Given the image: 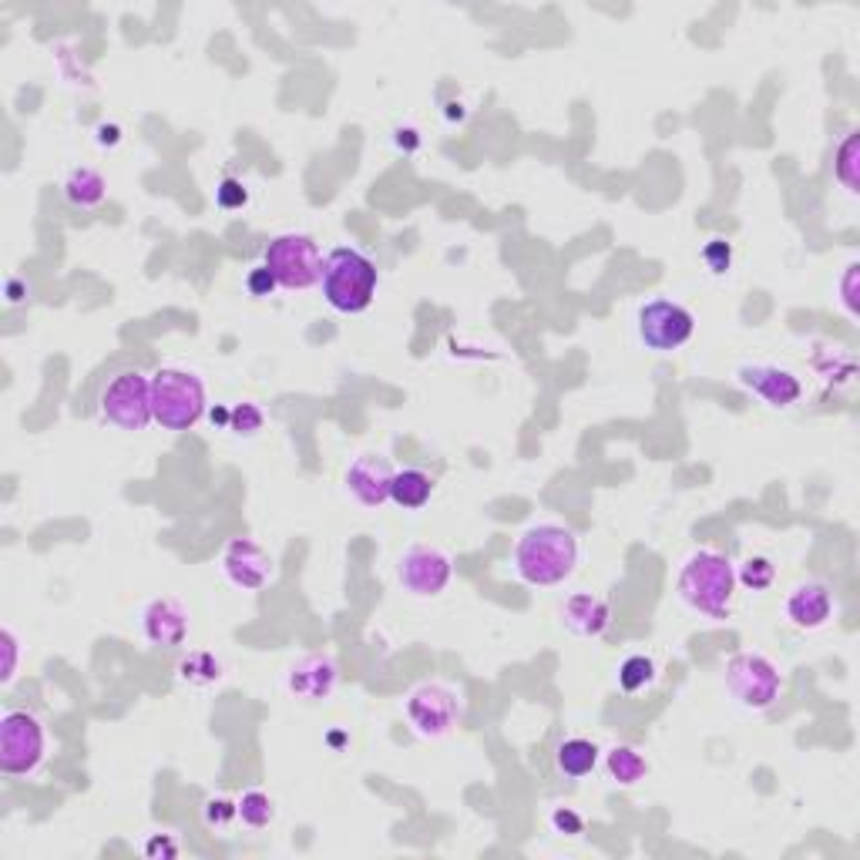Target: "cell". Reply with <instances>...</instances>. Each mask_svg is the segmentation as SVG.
Returning a JSON list of instances; mask_svg holds the SVG:
<instances>
[{"mask_svg":"<svg viewBox=\"0 0 860 860\" xmlns=\"http://www.w3.org/2000/svg\"><path fill=\"white\" fill-rule=\"evenodd\" d=\"M853 280H857V262H850L847 266V272H844V306H847V312H857V296H853Z\"/></svg>","mask_w":860,"mask_h":860,"instance_id":"obj_36","label":"cell"},{"mask_svg":"<svg viewBox=\"0 0 860 860\" xmlns=\"http://www.w3.org/2000/svg\"><path fill=\"white\" fill-rule=\"evenodd\" d=\"M736 380L750 390L753 397H760L766 407H794L800 397H803V383L797 373L784 370V367H773V364H747L739 367Z\"/></svg>","mask_w":860,"mask_h":860,"instance_id":"obj_13","label":"cell"},{"mask_svg":"<svg viewBox=\"0 0 860 860\" xmlns=\"http://www.w3.org/2000/svg\"><path fill=\"white\" fill-rule=\"evenodd\" d=\"M119 135H122L119 125H101V128H98V142H101V145H114V142H119Z\"/></svg>","mask_w":860,"mask_h":860,"instance_id":"obj_37","label":"cell"},{"mask_svg":"<svg viewBox=\"0 0 860 860\" xmlns=\"http://www.w3.org/2000/svg\"><path fill=\"white\" fill-rule=\"evenodd\" d=\"M787 622L800 632H820L827 629L834 618V595L824 581H800L790 589L784 602Z\"/></svg>","mask_w":860,"mask_h":860,"instance_id":"obj_15","label":"cell"},{"mask_svg":"<svg viewBox=\"0 0 860 860\" xmlns=\"http://www.w3.org/2000/svg\"><path fill=\"white\" fill-rule=\"evenodd\" d=\"M404 713L420 739H444L460 723V696L444 683H420L410 689Z\"/></svg>","mask_w":860,"mask_h":860,"instance_id":"obj_9","label":"cell"},{"mask_svg":"<svg viewBox=\"0 0 860 860\" xmlns=\"http://www.w3.org/2000/svg\"><path fill=\"white\" fill-rule=\"evenodd\" d=\"M48 736L45 723L27 710H11L0 720V773L30 776L45 763Z\"/></svg>","mask_w":860,"mask_h":860,"instance_id":"obj_7","label":"cell"},{"mask_svg":"<svg viewBox=\"0 0 860 860\" xmlns=\"http://www.w3.org/2000/svg\"><path fill=\"white\" fill-rule=\"evenodd\" d=\"M151 414L165 430H192L206 414V383L182 367H162L151 377Z\"/></svg>","mask_w":860,"mask_h":860,"instance_id":"obj_4","label":"cell"},{"mask_svg":"<svg viewBox=\"0 0 860 860\" xmlns=\"http://www.w3.org/2000/svg\"><path fill=\"white\" fill-rule=\"evenodd\" d=\"M336 683H340V666H336V659L327 652H309V655L296 659L286 673V689L303 702L330 699L336 692Z\"/></svg>","mask_w":860,"mask_h":860,"instance_id":"obj_14","label":"cell"},{"mask_svg":"<svg viewBox=\"0 0 860 860\" xmlns=\"http://www.w3.org/2000/svg\"><path fill=\"white\" fill-rule=\"evenodd\" d=\"M236 813H239V820H243L246 827L259 831V827H266L269 820H272L277 807H272L269 794H262V790H246V794L236 800Z\"/></svg>","mask_w":860,"mask_h":860,"instance_id":"obj_26","label":"cell"},{"mask_svg":"<svg viewBox=\"0 0 860 860\" xmlns=\"http://www.w3.org/2000/svg\"><path fill=\"white\" fill-rule=\"evenodd\" d=\"M773 578H776V568L763 555H750L736 568V585H742V589H750V592H766Z\"/></svg>","mask_w":860,"mask_h":860,"instance_id":"obj_27","label":"cell"},{"mask_svg":"<svg viewBox=\"0 0 860 860\" xmlns=\"http://www.w3.org/2000/svg\"><path fill=\"white\" fill-rule=\"evenodd\" d=\"M101 420L119 427V430H145L155 414H151V377L128 370L119 373L101 394Z\"/></svg>","mask_w":860,"mask_h":860,"instance_id":"obj_8","label":"cell"},{"mask_svg":"<svg viewBox=\"0 0 860 860\" xmlns=\"http://www.w3.org/2000/svg\"><path fill=\"white\" fill-rule=\"evenodd\" d=\"M390 481H394V467L383 454H360L346 467V491L364 507H380L390 501Z\"/></svg>","mask_w":860,"mask_h":860,"instance_id":"obj_16","label":"cell"},{"mask_svg":"<svg viewBox=\"0 0 860 860\" xmlns=\"http://www.w3.org/2000/svg\"><path fill=\"white\" fill-rule=\"evenodd\" d=\"M552 831L555 834H565V837H578L585 831V820L575 810L558 807V810H552Z\"/></svg>","mask_w":860,"mask_h":860,"instance_id":"obj_32","label":"cell"},{"mask_svg":"<svg viewBox=\"0 0 860 860\" xmlns=\"http://www.w3.org/2000/svg\"><path fill=\"white\" fill-rule=\"evenodd\" d=\"M175 853H179V847H175V840L165 837V834L151 837V840L145 844V857H175Z\"/></svg>","mask_w":860,"mask_h":860,"instance_id":"obj_35","label":"cell"},{"mask_svg":"<svg viewBox=\"0 0 860 860\" xmlns=\"http://www.w3.org/2000/svg\"><path fill=\"white\" fill-rule=\"evenodd\" d=\"M609 773H612V779H618L622 787H636L639 779L649 773V763L636 747H615L609 753Z\"/></svg>","mask_w":860,"mask_h":860,"instance_id":"obj_23","label":"cell"},{"mask_svg":"<svg viewBox=\"0 0 860 860\" xmlns=\"http://www.w3.org/2000/svg\"><path fill=\"white\" fill-rule=\"evenodd\" d=\"M434 494V478L417 471V467H404V471H394V481H390V501L404 512H417L423 507Z\"/></svg>","mask_w":860,"mask_h":860,"instance_id":"obj_19","label":"cell"},{"mask_svg":"<svg viewBox=\"0 0 860 860\" xmlns=\"http://www.w3.org/2000/svg\"><path fill=\"white\" fill-rule=\"evenodd\" d=\"M676 592L686 609L707 618H726L736 595V568L716 549H696L679 568Z\"/></svg>","mask_w":860,"mask_h":860,"instance_id":"obj_2","label":"cell"},{"mask_svg":"<svg viewBox=\"0 0 860 860\" xmlns=\"http://www.w3.org/2000/svg\"><path fill=\"white\" fill-rule=\"evenodd\" d=\"M726 692L733 696L736 707L750 713H766L784 692V676H779L776 662L763 652H736L726 662Z\"/></svg>","mask_w":860,"mask_h":860,"instance_id":"obj_5","label":"cell"},{"mask_svg":"<svg viewBox=\"0 0 860 860\" xmlns=\"http://www.w3.org/2000/svg\"><path fill=\"white\" fill-rule=\"evenodd\" d=\"M562 622H565V629L578 639H599L609 629L612 612H609L605 599H599L592 592H575L562 605Z\"/></svg>","mask_w":860,"mask_h":860,"instance_id":"obj_18","label":"cell"},{"mask_svg":"<svg viewBox=\"0 0 860 860\" xmlns=\"http://www.w3.org/2000/svg\"><path fill=\"white\" fill-rule=\"evenodd\" d=\"M857 165H860V135H857V132H850V135L840 142V148H837V162H834V172H837L840 185H844L850 195H857V192H860Z\"/></svg>","mask_w":860,"mask_h":860,"instance_id":"obj_24","label":"cell"},{"mask_svg":"<svg viewBox=\"0 0 860 860\" xmlns=\"http://www.w3.org/2000/svg\"><path fill=\"white\" fill-rule=\"evenodd\" d=\"M397 135H401V138H397V145H401V148H417V138H414L417 132H410V128H407V132H397Z\"/></svg>","mask_w":860,"mask_h":860,"instance_id":"obj_38","label":"cell"},{"mask_svg":"<svg viewBox=\"0 0 860 860\" xmlns=\"http://www.w3.org/2000/svg\"><path fill=\"white\" fill-rule=\"evenodd\" d=\"M216 202H219V209H229V212L243 209L249 202V188L239 179H222L216 188Z\"/></svg>","mask_w":860,"mask_h":860,"instance_id":"obj_29","label":"cell"},{"mask_svg":"<svg viewBox=\"0 0 860 860\" xmlns=\"http://www.w3.org/2000/svg\"><path fill=\"white\" fill-rule=\"evenodd\" d=\"M702 259H707L710 272H726L733 266V246L726 239H710L707 249H702Z\"/></svg>","mask_w":860,"mask_h":860,"instance_id":"obj_31","label":"cell"},{"mask_svg":"<svg viewBox=\"0 0 860 860\" xmlns=\"http://www.w3.org/2000/svg\"><path fill=\"white\" fill-rule=\"evenodd\" d=\"M105 195H108V182L95 169H74L64 179V199L71 206H77V209H95V206H101Z\"/></svg>","mask_w":860,"mask_h":860,"instance_id":"obj_21","label":"cell"},{"mask_svg":"<svg viewBox=\"0 0 860 860\" xmlns=\"http://www.w3.org/2000/svg\"><path fill=\"white\" fill-rule=\"evenodd\" d=\"M454 575V562L444 549L434 544H414L397 558V578L404 585V592L414 599H438Z\"/></svg>","mask_w":860,"mask_h":860,"instance_id":"obj_11","label":"cell"},{"mask_svg":"<svg viewBox=\"0 0 860 860\" xmlns=\"http://www.w3.org/2000/svg\"><path fill=\"white\" fill-rule=\"evenodd\" d=\"M229 430L232 434H239V438H253L262 430V410L256 404H239L236 410L229 414Z\"/></svg>","mask_w":860,"mask_h":860,"instance_id":"obj_28","label":"cell"},{"mask_svg":"<svg viewBox=\"0 0 860 860\" xmlns=\"http://www.w3.org/2000/svg\"><path fill=\"white\" fill-rule=\"evenodd\" d=\"M599 747L592 739H581V736H575V739H565L562 747H558V753H555V766H558V773L562 776H568V779H581V776H589L595 766H599Z\"/></svg>","mask_w":860,"mask_h":860,"instance_id":"obj_20","label":"cell"},{"mask_svg":"<svg viewBox=\"0 0 860 860\" xmlns=\"http://www.w3.org/2000/svg\"><path fill=\"white\" fill-rule=\"evenodd\" d=\"M179 679L188 686H212L222 679V662L212 652H188L179 662Z\"/></svg>","mask_w":860,"mask_h":860,"instance_id":"obj_22","label":"cell"},{"mask_svg":"<svg viewBox=\"0 0 860 860\" xmlns=\"http://www.w3.org/2000/svg\"><path fill=\"white\" fill-rule=\"evenodd\" d=\"M578 538L572 528L558 521L531 525L518 544H515V572L521 581L538 585V589H552L578 568Z\"/></svg>","mask_w":860,"mask_h":860,"instance_id":"obj_1","label":"cell"},{"mask_svg":"<svg viewBox=\"0 0 860 860\" xmlns=\"http://www.w3.org/2000/svg\"><path fill=\"white\" fill-rule=\"evenodd\" d=\"M380 286V272L360 249L340 246L323 259V296L336 312H364Z\"/></svg>","mask_w":860,"mask_h":860,"instance_id":"obj_3","label":"cell"},{"mask_svg":"<svg viewBox=\"0 0 860 860\" xmlns=\"http://www.w3.org/2000/svg\"><path fill=\"white\" fill-rule=\"evenodd\" d=\"M246 286H249L253 296H269L280 283L272 280V272H269L266 266H253V269H249V277H246Z\"/></svg>","mask_w":860,"mask_h":860,"instance_id":"obj_33","label":"cell"},{"mask_svg":"<svg viewBox=\"0 0 860 860\" xmlns=\"http://www.w3.org/2000/svg\"><path fill=\"white\" fill-rule=\"evenodd\" d=\"M222 575L243 592H259L272 578V555L253 538H232L222 552Z\"/></svg>","mask_w":860,"mask_h":860,"instance_id":"obj_12","label":"cell"},{"mask_svg":"<svg viewBox=\"0 0 860 860\" xmlns=\"http://www.w3.org/2000/svg\"><path fill=\"white\" fill-rule=\"evenodd\" d=\"M142 636L155 649H179L188 639V609L179 599H155L142 612Z\"/></svg>","mask_w":860,"mask_h":860,"instance_id":"obj_17","label":"cell"},{"mask_svg":"<svg viewBox=\"0 0 860 860\" xmlns=\"http://www.w3.org/2000/svg\"><path fill=\"white\" fill-rule=\"evenodd\" d=\"M262 266L272 272V280L283 290H293V293H303V290H312L317 283H323L320 246L309 236H303V232H283V236L272 239L266 246Z\"/></svg>","mask_w":860,"mask_h":860,"instance_id":"obj_6","label":"cell"},{"mask_svg":"<svg viewBox=\"0 0 860 860\" xmlns=\"http://www.w3.org/2000/svg\"><path fill=\"white\" fill-rule=\"evenodd\" d=\"M655 683V662L649 655H629L618 666V686L625 692H642Z\"/></svg>","mask_w":860,"mask_h":860,"instance_id":"obj_25","label":"cell"},{"mask_svg":"<svg viewBox=\"0 0 860 860\" xmlns=\"http://www.w3.org/2000/svg\"><path fill=\"white\" fill-rule=\"evenodd\" d=\"M232 816H239V813H236V803H232V800L219 797V800H209V803H206V820H209L212 827H225Z\"/></svg>","mask_w":860,"mask_h":860,"instance_id":"obj_34","label":"cell"},{"mask_svg":"<svg viewBox=\"0 0 860 860\" xmlns=\"http://www.w3.org/2000/svg\"><path fill=\"white\" fill-rule=\"evenodd\" d=\"M0 642H4V666H0V683L8 686L17 676V655H21V642H17V632L11 629V625L0 629Z\"/></svg>","mask_w":860,"mask_h":860,"instance_id":"obj_30","label":"cell"},{"mask_svg":"<svg viewBox=\"0 0 860 860\" xmlns=\"http://www.w3.org/2000/svg\"><path fill=\"white\" fill-rule=\"evenodd\" d=\"M639 340L655 349V354H673V349L686 346L696 333V317L673 303V299H652L639 309Z\"/></svg>","mask_w":860,"mask_h":860,"instance_id":"obj_10","label":"cell"}]
</instances>
